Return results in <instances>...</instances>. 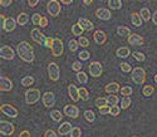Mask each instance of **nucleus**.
<instances>
[{"label":"nucleus","instance_id":"nucleus-20","mask_svg":"<svg viewBox=\"0 0 157 137\" xmlns=\"http://www.w3.org/2000/svg\"><path fill=\"white\" fill-rule=\"evenodd\" d=\"M121 88L122 87H120V84L117 83V82H111V83H108L104 87V91L108 94H116L117 92H121Z\"/></svg>","mask_w":157,"mask_h":137},{"label":"nucleus","instance_id":"nucleus-33","mask_svg":"<svg viewBox=\"0 0 157 137\" xmlns=\"http://www.w3.org/2000/svg\"><path fill=\"white\" fill-rule=\"evenodd\" d=\"M153 93H155V87L151 86V84L145 86V87H143V89H142V94L146 96V97H150V96H152Z\"/></svg>","mask_w":157,"mask_h":137},{"label":"nucleus","instance_id":"nucleus-10","mask_svg":"<svg viewBox=\"0 0 157 137\" xmlns=\"http://www.w3.org/2000/svg\"><path fill=\"white\" fill-rule=\"evenodd\" d=\"M30 37H32V39H33V42H35V43H38V44H42V45H44L45 39H47V37H45L40 30H39V28L32 29Z\"/></svg>","mask_w":157,"mask_h":137},{"label":"nucleus","instance_id":"nucleus-46","mask_svg":"<svg viewBox=\"0 0 157 137\" xmlns=\"http://www.w3.org/2000/svg\"><path fill=\"white\" fill-rule=\"evenodd\" d=\"M120 112H121V108H120L118 106H112V107H111L109 115L113 116V117H117V116H120Z\"/></svg>","mask_w":157,"mask_h":137},{"label":"nucleus","instance_id":"nucleus-59","mask_svg":"<svg viewBox=\"0 0 157 137\" xmlns=\"http://www.w3.org/2000/svg\"><path fill=\"white\" fill-rule=\"evenodd\" d=\"M153 79H155V83L157 84V74H155V77H153Z\"/></svg>","mask_w":157,"mask_h":137},{"label":"nucleus","instance_id":"nucleus-35","mask_svg":"<svg viewBox=\"0 0 157 137\" xmlns=\"http://www.w3.org/2000/svg\"><path fill=\"white\" fill-rule=\"evenodd\" d=\"M33 84H34V78L32 76H27L21 79V86H24V87H29Z\"/></svg>","mask_w":157,"mask_h":137},{"label":"nucleus","instance_id":"nucleus-12","mask_svg":"<svg viewBox=\"0 0 157 137\" xmlns=\"http://www.w3.org/2000/svg\"><path fill=\"white\" fill-rule=\"evenodd\" d=\"M64 115L65 116H68L69 118H77V117H79V108H78L77 106L74 104H67V106H64Z\"/></svg>","mask_w":157,"mask_h":137},{"label":"nucleus","instance_id":"nucleus-25","mask_svg":"<svg viewBox=\"0 0 157 137\" xmlns=\"http://www.w3.org/2000/svg\"><path fill=\"white\" fill-rule=\"evenodd\" d=\"M140 14H141V18L143 22H150V19H152V14H151V11L148 8H142L140 10Z\"/></svg>","mask_w":157,"mask_h":137},{"label":"nucleus","instance_id":"nucleus-48","mask_svg":"<svg viewBox=\"0 0 157 137\" xmlns=\"http://www.w3.org/2000/svg\"><path fill=\"white\" fill-rule=\"evenodd\" d=\"M89 57H90V54H89L88 50H82V52L79 53V59H81V61H88Z\"/></svg>","mask_w":157,"mask_h":137},{"label":"nucleus","instance_id":"nucleus-36","mask_svg":"<svg viewBox=\"0 0 157 137\" xmlns=\"http://www.w3.org/2000/svg\"><path fill=\"white\" fill-rule=\"evenodd\" d=\"M79 97L82 101H88L89 100V92L86 87H81L79 88Z\"/></svg>","mask_w":157,"mask_h":137},{"label":"nucleus","instance_id":"nucleus-13","mask_svg":"<svg viewBox=\"0 0 157 137\" xmlns=\"http://www.w3.org/2000/svg\"><path fill=\"white\" fill-rule=\"evenodd\" d=\"M42 101H43V104L47 107V108H50L56 104V94L53 92H45L43 96H42Z\"/></svg>","mask_w":157,"mask_h":137},{"label":"nucleus","instance_id":"nucleus-58","mask_svg":"<svg viewBox=\"0 0 157 137\" xmlns=\"http://www.w3.org/2000/svg\"><path fill=\"white\" fill-rule=\"evenodd\" d=\"M86 5H89V4H92L93 2H92V0H84V2H83Z\"/></svg>","mask_w":157,"mask_h":137},{"label":"nucleus","instance_id":"nucleus-43","mask_svg":"<svg viewBox=\"0 0 157 137\" xmlns=\"http://www.w3.org/2000/svg\"><path fill=\"white\" fill-rule=\"evenodd\" d=\"M42 18H43V15H42V14H39V13H35V14H33V17H32V22H33V24H34V25H39V24H40Z\"/></svg>","mask_w":157,"mask_h":137},{"label":"nucleus","instance_id":"nucleus-5","mask_svg":"<svg viewBox=\"0 0 157 137\" xmlns=\"http://www.w3.org/2000/svg\"><path fill=\"white\" fill-rule=\"evenodd\" d=\"M62 3L58 2V0H50V2H48L47 4V10L49 13V15L52 17H58L60 14V10H62Z\"/></svg>","mask_w":157,"mask_h":137},{"label":"nucleus","instance_id":"nucleus-19","mask_svg":"<svg viewBox=\"0 0 157 137\" xmlns=\"http://www.w3.org/2000/svg\"><path fill=\"white\" fill-rule=\"evenodd\" d=\"M68 94H69V97H71V100L73 102H78L81 100V97H79V89H78L77 86H74V84H69L68 86Z\"/></svg>","mask_w":157,"mask_h":137},{"label":"nucleus","instance_id":"nucleus-11","mask_svg":"<svg viewBox=\"0 0 157 137\" xmlns=\"http://www.w3.org/2000/svg\"><path fill=\"white\" fill-rule=\"evenodd\" d=\"M0 57H2L3 59H6V61H11L15 57V52L9 45H3L2 48H0Z\"/></svg>","mask_w":157,"mask_h":137},{"label":"nucleus","instance_id":"nucleus-6","mask_svg":"<svg viewBox=\"0 0 157 137\" xmlns=\"http://www.w3.org/2000/svg\"><path fill=\"white\" fill-rule=\"evenodd\" d=\"M0 111H2L3 115L10 117V118H17L19 116V111L18 108H15L13 104H9V103H4L0 106Z\"/></svg>","mask_w":157,"mask_h":137},{"label":"nucleus","instance_id":"nucleus-31","mask_svg":"<svg viewBox=\"0 0 157 137\" xmlns=\"http://www.w3.org/2000/svg\"><path fill=\"white\" fill-rule=\"evenodd\" d=\"M94 104H96V107L99 109V108H103V107L108 106V102H107V98H106V97H99V98H97V100L94 101Z\"/></svg>","mask_w":157,"mask_h":137},{"label":"nucleus","instance_id":"nucleus-16","mask_svg":"<svg viewBox=\"0 0 157 137\" xmlns=\"http://www.w3.org/2000/svg\"><path fill=\"white\" fill-rule=\"evenodd\" d=\"M2 26H3V29L8 33L13 32L15 29V26H17V20L14 18H6L3 23H2Z\"/></svg>","mask_w":157,"mask_h":137},{"label":"nucleus","instance_id":"nucleus-8","mask_svg":"<svg viewBox=\"0 0 157 137\" xmlns=\"http://www.w3.org/2000/svg\"><path fill=\"white\" fill-rule=\"evenodd\" d=\"M15 132V127L9 121H0V133L3 136H11Z\"/></svg>","mask_w":157,"mask_h":137},{"label":"nucleus","instance_id":"nucleus-47","mask_svg":"<svg viewBox=\"0 0 157 137\" xmlns=\"http://www.w3.org/2000/svg\"><path fill=\"white\" fill-rule=\"evenodd\" d=\"M69 136H71V137H81V136H82V130H81L79 127H73Z\"/></svg>","mask_w":157,"mask_h":137},{"label":"nucleus","instance_id":"nucleus-2","mask_svg":"<svg viewBox=\"0 0 157 137\" xmlns=\"http://www.w3.org/2000/svg\"><path fill=\"white\" fill-rule=\"evenodd\" d=\"M42 97V93L38 88H28L25 91V102H27L29 106L36 103Z\"/></svg>","mask_w":157,"mask_h":137},{"label":"nucleus","instance_id":"nucleus-37","mask_svg":"<svg viewBox=\"0 0 157 137\" xmlns=\"http://www.w3.org/2000/svg\"><path fill=\"white\" fill-rule=\"evenodd\" d=\"M77 80L79 82V83H87V80H88V76L86 72H79V73H77Z\"/></svg>","mask_w":157,"mask_h":137},{"label":"nucleus","instance_id":"nucleus-45","mask_svg":"<svg viewBox=\"0 0 157 137\" xmlns=\"http://www.w3.org/2000/svg\"><path fill=\"white\" fill-rule=\"evenodd\" d=\"M78 43H79L81 47L87 48V47H89V39L86 38V37H79V40H78Z\"/></svg>","mask_w":157,"mask_h":137},{"label":"nucleus","instance_id":"nucleus-51","mask_svg":"<svg viewBox=\"0 0 157 137\" xmlns=\"http://www.w3.org/2000/svg\"><path fill=\"white\" fill-rule=\"evenodd\" d=\"M109 112H111V107L109 106H106V107H103V108H99V113L101 115H109Z\"/></svg>","mask_w":157,"mask_h":137},{"label":"nucleus","instance_id":"nucleus-3","mask_svg":"<svg viewBox=\"0 0 157 137\" xmlns=\"http://www.w3.org/2000/svg\"><path fill=\"white\" fill-rule=\"evenodd\" d=\"M131 78H132L133 83H136L138 86L140 84H143L146 82V72H145L143 68L136 67V68H133L132 73H131Z\"/></svg>","mask_w":157,"mask_h":137},{"label":"nucleus","instance_id":"nucleus-27","mask_svg":"<svg viewBox=\"0 0 157 137\" xmlns=\"http://www.w3.org/2000/svg\"><path fill=\"white\" fill-rule=\"evenodd\" d=\"M83 116H84V119L87 122H89V123H92V122L96 121V113L92 111V109H87V111H84Z\"/></svg>","mask_w":157,"mask_h":137},{"label":"nucleus","instance_id":"nucleus-18","mask_svg":"<svg viewBox=\"0 0 157 137\" xmlns=\"http://www.w3.org/2000/svg\"><path fill=\"white\" fill-rule=\"evenodd\" d=\"M93 39H94V42L99 45H103L104 43L107 42V34L104 33L103 30H96L94 34H93Z\"/></svg>","mask_w":157,"mask_h":137},{"label":"nucleus","instance_id":"nucleus-29","mask_svg":"<svg viewBox=\"0 0 157 137\" xmlns=\"http://www.w3.org/2000/svg\"><path fill=\"white\" fill-rule=\"evenodd\" d=\"M117 34H118L120 37H129L131 35V30H129V28H127V26L121 25V26L117 28Z\"/></svg>","mask_w":157,"mask_h":137},{"label":"nucleus","instance_id":"nucleus-30","mask_svg":"<svg viewBox=\"0 0 157 137\" xmlns=\"http://www.w3.org/2000/svg\"><path fill=\"white\" fill-rule=\"evenodd\" d=\"M50 117L54 122H60L63 119V115H62V112L59 111V109H53V111L50 112Z\"/></svg>","mask_w":157,"mask_h":137},{"label":"nucleus","instance_id":"nucleus-9","mask_svg":"<svg viewBox=\"0 0 157 137\" xmlns=\"http://www.w3.org/2000/svg\"><path fill=\"white\" fill-rule=\"evenodd\" d=\"M50 50H52V56L53 57H60L64 53V45H63V42L59 38H54L53 47H52Z\"/></svg>","mask_w":157,"mask_h":137},{"label":"nucleus","instance_id":"nucleus-57","mask_svg":"<svg viewBox=\"0 0 157 137\" xmlns=\"http://www.w3.org/2000/svg\"><path fill=\"white\" fill-rule=\"evenodd\" d=\"M60 3H62V4H72L73 2H72V0H62Z\"/></svg>","mask_w":157,"mask_h":137},{"label":"nucleus","instance_id":"nucleus-22","mask_svg":"<svg viewBox=\"0 0 157 137\" xmlns=\"http://www.w3.org/2000/svg\"><path fill=\"white\" fill-rule=\"evenodd\" d=\"M78 23L81 24V26L84 29V32H92L94 29L93 23L90 20H88V19H86V18H79V22H78Z\"/></svg>","mask_w":157,"mask_h":137},{"label":"nucleus","instance_id":"nucleus-1","mask_svg":"<svg viewBox=\"0 0 157 137\" xmlns=\"http://www.w3.org/2000/svg\"><path fill=\"white\" fill-rule=\"evenodd\" d=\"M17 54L19 56V58L27 63H32L35 58L34 56V48L32 47V44H29V42H20L17 45Z\"/></svg>","mask_w":157,"mask_h":137},{"label":"nucleus","instance_id":"nucleus-39","mask_svg":"<svg viewBox=\"0 0 157 137\" xmlns=\"http://www.w3.org/2000/svg\"><path fill=\"white\" fill-rule=\"evenodd\" d=\"M81 45H79V43H78V40H75V39H71L69 40V50L71 52H77L78 50V48H79Z\"/></svg>","mask_w":157,"mask_h":137},{"label":"nucleus","instance_id":"nucleus-54","mask_svg":"<svg viewBox=\"0 0 157 137\" xmlns=\"http://www.w3.org/2000/svg\"><path fill=\"white\" fill-rule=\"evenodd\" d=\"M19 137H32V136H30V132H29V131L24 130V131H21V132L19 133Z\"/></svg>","mask_w":157,"mask_h":137},{"label":"nucleus","instance_id":"nucleus-28","mask_svg":"<svg viewBox=\"0 0 157 137\" xmlns=\"http://www.w3.org/2000/svg\"><path fill=\"white\" fill-rule=\"evenodd\" d=\"M83 32H84V29L81 26V24H79V23H75V24H73V25H72V33H73V35L79 37V35H82V34H83Z\"/></svg>","mask_w":157,"mask_h":137},{"label":"nucleus","instance_id":"nucleus-56","mask_svg":"<svg viewBox=\"0 0 157 137\" xmlns=\"http://www.w3.org/2000/svg\"><path fill=\"white\" fill-rule=\"evenodd\" d=\"M152 22H153L155 25H157V10L152 14Z\"/></svg>","mask_w":157,"mask_h":137},{"label":"nucleus","instance_id":"nucleus-60","mask_svg":"<svg viewBox=\"0 0 157 137\" xmlns=\"http://www.w3.org/2000/svg\"><path fill=\"white\" fill-rule=\"evenodd\" d=\"M132 137H138V136H132Z\"/></svg>","mask_w":157,"mask_h":137},{"label":"nucleus","instance_id":"nucleus-50","mask_svg":"<svg viewBox=\"0 0 157 137\" xmlns=\"http://www.w3.org/2000/svg\"><path fill=\"white\" fill-rule=\"evenodd\" d=\"M53 40H54V38L47 37L45 43H44V47H47V48H50V49H52V47H53Z\"/></svg>","mask_w":157,"mask_h":137},{"label":"nucleus","instance_id":"nucleus-24","mask_svg":"<svg viewBox=\"0 0 157 137\" xmlns=\"http://www.w3.org/2000/svg\"><path fill=\"white\" fill-rule=\"evenodd\" d=\"M131 22H132V24H133L135 26H137V28L142 25L143 20H142L141 14H140L138 11H132V14H131Z\"/></svg>","mask_w":157,"mask_h":137},{"label":"nucleus","instance_id":"nucleus-49","mask_svg":"<svg viewBox=\"0 0 157 137\" xmlns=\"http://www.w3.org/2000/svg\"><path fill=\"white\" fill-rule=\"evenodd\" d=\"M44 137H58V135L54 130H47L44 132Z\"/></svg>","mask_w":157,"mask_h":137},{"label":"nucleus","instance_id":"nucleus-38","mask_svg":"<svg viewBox=\"0 0 157 137\" xmlns=\"http://www.w3.org/2000/svg\"><path fill=\"white\" fill-rule=\"evenodd\" d=\"M120 68H121V71L123 72V73H132V67H131V64L129 63H126V62H122L121 64H120Z\"/></svg>","mask_w":157,"mask_h":137},{"label":"nucleus","instance_id":"nucleus-14","mask_svg":"<svg viewBox=\"0 0 157 137\" xmlns=\"http://www.w3.org/2000/svg\"><path fill=\"white\" fill-rule=\"evenodd\" d=\"M13 89V82L9 77L2 76L0 77V91L2 92H10Z\"/></svg>","mask_w":157,"mask_h":137},{"label":"nucleus","instance_id":"nucleus-15","mask_svg":"<svg viewBox=\"0 0 157 137\" xmlns=\"http://www.w3.org/2000/svg\"><path fill=\"white\" fill-rule=\"evenodd\" d=\"M127 42L129 45H135V47H138V45H142L143 43H145V39H143L140 34L137 33H133V34H131L127 39Z\"/></svg>","mask_w":157,"mask_h":137},{"label":"nucleus","instance_id":"nucleus-42","mask_svg":"<svg viewBox=\"0 0 157 137\" xmlns=\"http://www.w3.org/2000/svg\"><path fill=\"white\" fill-rule=\"evenodd\" d=\"M132 57H133L136 61H138V62H145V59H146L145 54L141 53V52H133V53H132Z\"/></svg>","mask_w":157,"mask_h":137},{"label":"nucleus","instance_id":"nucleus-52","mask_svg":"<svg viewBox=\"0 0 157 137\" xmlns=\"http://www.w3.org/2000/svg\"><path fill=\"white\" fill-rule=\"evenodd\" d=\"M47 25H48V19L45 17H43L40 20V24H39V28H45Z\"/></svg>","mask_w":157,"mask_h":137},{"label":"nucleus","instance_id":"nucleus-32","mask_svg":"<svg viewBox=\"0 0 157 137\" xmlns=\"http://www.w3.org/2000/svg\"><path fill=\"white\" fill-rule=\"evenodd\" d=\"M108 5L113 10H118L122 8V2L121 0H108Z\"/></svg>","mask_w":157,"mask_h":137},{"label":"nucleus","instance_id":"nucleus-41","mask_svg":"<svg viewBox=\"0 0 157 137\" xmlns=\"http://www.w3.org/2000/svg\"><path fill=\"white\" fill-rule=\"evenodd\" d=\"M132 92H133V89L129 86H124V87L121 88V94L123 96V97H129V96L132 94Z\"/></svg>","mask_w":157,"mask_h":137},{"label":"nucleus","instance_id":"nucleus-26","mask_svg":"<svg viewBox=\"0 0 157 137\" xmlns=\"http://www.w3.org/2000/svg\"><path fill=\"white\" fill-rule=\"evenodd\" d=\"M28 22H29V15L27 14V13H24V11L20 13V14L17 17V23H18L19 25H21V26L25 25Z\"/></svg>","mask_w":157,"mask_h":137},{"label":"nucleus","instance_id":"nucleus-53","mask_svg":"<svg viewBox=\"0 0 157 137\" xmlns=\"http://www.w3.org/2000/svg\"><path fill=\"white\" fill-rule=\"evenodd\" d=\"M10 4H13V0H0V5L2 6H9Z\"/></svg>","mask_w":157,"mask_h":137},{"label":"nucleus","instance_id":"nucleus-17","mask_svg":"<svg viewBox=\"0 0 157 137\" xmlns=\"http://www.w3.org/2000/svg\"><path fill=\"white\" fill-rule=\"evenodd\" d=\"M96 17L101 20H109L112 18V13L106 8H98L96 10Z\"/></svg>","mask_w":157,"mask_h":137},{"label":"nucleus","instance_id":"nucleus-44","mask_svg":"<svg viewBox=\"0 0 157 137\" xmlns=\"http://www.w3.org/2000/svg\"><path fill=\"white\" fill-rule=\"evenodd\" d=\"M72 69H73L74 72H77V73L82 72V63H81L79 61L73 62V64H72Z\"/></svg>","mask_w":157,"mask_h":137},{"label":"nucleus","instance_id":"nucleus-55","mask_svg":"<svg viewBox=\"0 0 157 137\" xmlns=\"http://www.w3.org/2000/svg\"><path fill=\"white\" fill-rule=\"evenodd\" d=\"M28 4H29L32 8H35V6L39 4V0H29V2H28Z\"/></svg>","mask_w":157,"mask_h":137},{"label":"nucleus","instance_id":"nucleus-40","mask_svg":"<svg viewBox=\"0 0 157 137\" xmlns=\"http://www.w3.org/2000/svg\"><path fill=\"white\" fill-rule=\"evenodd\" d=\"M131 103H132V100H131V97H123V100L121 101V109H127Z\"/></svg>","mask_w":157,"mask_h":137},{"label":"nucleus","instance_id":"nucleus-23","mask_svg":"<svg viewBox=\"0 0 157 137\" xmlns=\"http://www.w3.org/2000/svg\"><path fill=\"white\" fill-rule=\"evenodd\" d=\"M116 56L118 57V58L124 59V58H127V57L131 56V50H129L128 47H120L118 49L116 50Z\"/></svg>","mask_w":157,"mask_h":137},{"label":"nucleus","instance_id":"nucleus-7","mask_svg":"<svg viewBox=\"0 0 157 137\" xmlns=\"http://www.w3.org/2000/svg\"><path fill=\"white\" fill-rule=\"evenodd\" d=\"M88 69H89V74L92 76L93 78H98V77H101L102 73H103V67H102V64H101L99 62H97V61L89 63Z\"/></svg>","mask_w":157,"mask_h":137},{"label":"nucleus","instance_id":"nucleus-21","mask_svg":"<svg viewBox=\"0 0 157 137\" xmlns=\"http://www.w3.org/2000/svg\"><path fill=\"white\" fill-rule=\"evenodd\" d=\"M72 125L69 122H62V125L59 126V128H58V133L60 135V136H67V135H71V132H72Z\"/></svg>","mask_w":157,"mask_h":137},{"label":"nucleus","instance_id":"nucleus-4","mask_svg":"<svg viewBox=\"0 0 157 137\" xmlns=\"http://www.w3.org/2000/svg\"><path fill=\"white\" fill-rule=\"evenodd\" d=\"M47 69H48V76H49L50 80H53V82L59 80V78H60V68L56 62H50L48 64Z\"/></svg>","mask_w":157,"mask_h":137},{"label":"nucleus","instance_id":"nucleus-34","mask_svg":"<svg viewBox=\"0 0 157 137\" xmlns=\"http://www.w3.org/2000/svg\"><path fill=\"white\" fill-rule=\"evenodd\" d=\"M107 102H108V104L112 107V106H117V103L120 102V98L117 97L116 94H109V96H107Z\"/></svg>","mask_w":157,"mask_h":137}]
</instances>
